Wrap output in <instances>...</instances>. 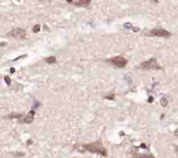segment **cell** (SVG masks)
<instances>
[{"label":"cell","mask_w":178,"mask_h":158,"mask_svg":"<svg viewBox=\"0 0 178 158\" xmlns=\"http://www.w3.org/2000/svg\"><path fill=\"white\" fill-rule=\"evenodd\" d=\"M84 148L85 149H87L88 151H90L92 153H97L100 154L102 156H107V152H106V149L103 146V144L101 143V142H95V143H89V144H85L84 145Z\"/></svg>","instance_id":"1"},{"label":"cell","mask_w":178,"mask_h":158,"mask_svg":"<svg viewBox=\"0 0 178 158\" xmlns=\"http://www.w3.org/2000/svg\"><path fill=\"white\" fill-rule=\"evenodd\" d=\"M141 69H144V70H149V69H160L161 67L160 65L157 64L156 60L155 59L154 57L150 58L146 62H144L141 64Z\"/></svg>","instance_id":"2"},{"label":"cell","mask_w":178,"mask_h":158,"mask_svg":"<svg viewBox=\"0 0 178 158\" xmlns=\"http://www.w3.org/2000/svg\"><path fill=\"white\" fill-rule=\"evenodd\" d=\"M108 62L115 65V66H117V67H119V68H124L127 64V60L123 57H120V56L110 58V59L108 60Z\"/></svg>","instance_id":"3"},{"label":"cell","mask_w":178,"mask_h":158,"mask_svg":"<svg viewBox=\"0 0 178 158\" xmlns=\"http://www.w3.org/2000/svg\"><path fill=\"white\" fill-rule=\"evenodd\" d=\"M8 37H10V38H21V39H24L26 37V32H25V30L23 29H20V28H18V29H15V30H11L10 32H9L7 34Z\"/></svg>","instance_id":"4"},{"label":"cell","mask_w":178,"mask_h":158,"mask_svg":"<svg viewBox=\"0 0 178 158\" xmlns=\"http://www.w3.org/2000/svg\"><path fill=\"white\" fill-rule=\"evenodd\" d=\"M149 35L155 36V37H160V38H168L171 34L168 30H163V29H154L149 31Z\"/></svg>","instance_id":"5"},{"label":"cell","mask_w":178,"mask_h":158,"mask_svg":"<svg viewBox=\"0 0 178 158\" xmlns=\"http://www.w3.org/2000/svg\"><path fill=\"white\" fill-rule=\"evenodd\" d=\"M34 117H35V111L34 110H30L29 114L27 115V117L24 119V122L25 124H30L32 123V121L34 120Z\"/></svg>","instance_id":"6"},{"label":"cell","mask_w":178,"mask_h":158,"mask_svg":"<svg viewBox=\"0 0 178 158\" xmlns=\"http://www.w3.org/2000/svg\"><path fill=\"white\" fill-rule=\"evenodd\" d=\"M90 4V0H77L75 2L74 5L79 7H87Z\"/></svg>","instance_id":"7"},{"label":"cell","mask_w":178,"mask_h":158,"mask_svg":"<svg viewBox=\"0 0 178 158\" xmlns=\"http://www.w3.org/2000/svg\"><path fill=\"white\" fill-rule=\"evenodd\" d=\"M45 60L46 63H48V64H55V63L57 62V59H56V57H49L45 58Z\"/></svg>","instance_id":"8"},{"label":"cell","mask_w":178,"mask_h":158,"mask_svg":"<svg viewBox=\"0 0 178 158\" xmlns=\"http://www.w3.org/2000/svg\"><path fill=\"white\" fill-rule=\"evenodd\" d=\"M133 158H156V157H154L153 156H151V155H142V156H140L138 157H133Z\"/></svg>","instance_id":"9"},{"label":"cell","mask_w":178,"mask_h":158,"mask_svg":"<svg viewBox=\"0 0 178 158\" xmlns=\"http://www.w3.org/2000/svg\"><path fill=\"white\" fill-rule=\"evenodd\" d=\"M39 30H40V25H35L34 28H33V31H34V32H38Z\"/></svg>","instance_id":"10"},{"label":"cell","mask_w":178,"mask_h":158,"mask_svg":"<svg viewBox=\"0 0 178 158\" xmlns=\"http://www.w3.org/2000/svg\"><path fill=\"white\" fill-rule=\"evenodd\" d=\"M161 104H162V105H163V106L167 105V104H168V100H167L166 98H163L162 99V101H161Z\"/></svg>","instance_id":"11"},{"label":"cell","mask_w":178,"mask_h":158,"mask_svg":"<svg viewBox=\"0 0 178 158\" xmlns=\"http://www.w3.org/2000/svg\"><path fill=\"white\" fill-rule=\"evenodd\" d=\"M5 82H6V83L8 84V85H10V78H9L8 77H5Z\"/></svg>","instance_id":"12"},{"label":"cell","mask_w":178,"mask_h":158,"mask_svg":"<svg viewBox=\"0 0 178 158\" xmlns=\"http://www.w3.org/2000/svg\"><path fill=\"white\" fill-rule=\"evenodd\" d=\"M124 27L127 28V29H129V28H132V25H130V24H129V23H127V24L124 25Z\"/></svg>","instance_id":"13"},{"label":"cell","mask_w":178,"mask_h":158,"mask_svg":"<svg viewBox=\"0 0 178 158\" xmlns=\"http://www.w3.org/2000/svg\"><path fill=\"white\" fill-rule=\"evenodd\" d=\"M10 71H11V73H13V72L15 71V69H13V68H11V69H10Z\"/></svg>","instance_id":"14"},{"label":"cell","mask_w":178,"mask_h":158,"mask_svg":"<svg viewBox=\"0 0 178 158\" xmlns=\"http://www.w3.org/2000/svg\"><path fill=\"white\" fill-rule=\"evenodd\" d=\"M175 135H176V136H178V129H176V132H175Z\"/></svg>","instance_id":"15"},{"label":"cell","mask_w":178,"mask_h":158,"mask_svg":"<svg viewBox=\"0 0 178 158\" xmlns=\"http://www.w3.org/2000/svg\"><path fill=\"white\" fill-rule=\"evenodd\" d=\"M67 2H69V3H71V2H72V0H67Z\"/></svg>","instance_id":"16"}]
</instances>
